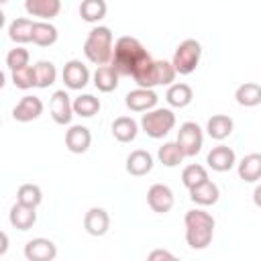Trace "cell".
Wrapping results in <instances>:
<instances>
[{
    "label": "cell",
    "instance_id": "obj_15",
    "mask_svg": "<svg viewBox=\"0 0 261 261\" xmlns=\"http://www.w3.org/2000/svg\"><path fill=\"white\" fill-rule=\"evenodd\" d=\"M90 143H92V133L82 124H73L65 133V147L71 153H86L90 149Z\"/></svg>",
    "mask_w": 261,
    "mask_h": 261
},
{
    "label": "cell",
    "instance_id": "obj_7",
    "mask_svg": "<svg viewBox=\"0 0 261 261\" xmlns=\"http://www.w3.org/2000/svg\"><path fill=\"white\" fill-rule=\"evenodd\" d=\"M49 110H51V118L57 124H69L71 122V116L75 114L73 112V102L69 100V94L65 90H57L51 96Z\"/></svg>",
    "mask_w": 261,
    "mask_h": 261
},
{
    "label": "cell",
    "instance_id": "obj_3",
    "mask_svg": "<svg viewBox=\"0 0 261 261\" xmlns=\"http://www.w3.org/2000/svg\"><path fill=\"white\" fill-rule=\"evenodd\" d=\"M112 33L108 27H94L88 33V39L84 43V55L88 57V61L96 63V65H106L112 61Z\"/></svg>",
    "mask_w": 261,
    "mask_h": 261
},
{
    "label": "cell",
    "instance_id": "obj_9",
    "mask_svg": "<svg viewBox=\"0 0 261 261\" xmlns=\"http://www.w3.org/2000/svg\"><path fill=\"white\" fill-rule=\"evenodd\" d=\"M157 100H159V96L153 92V88H137L126 94L124 104L133 112H149L157 106Z\"/></svg>",
    "mask_w": 261,
    "mask_h": 261
},
{
    "label": "cell",
    "instance_id": "obj_35",
    "mask_svg": "<svg viewBox=\"0 0 261 261\" xmlns=\"http://www.w3.org/2000/svg\"><path fill=\"white\" fill-rule=\"evenodd\" d=\"M206 179H208V171H206V167H202L198 163H192V165L184 167V171H181V181L188 190L196 188L198 184H202Z\"/></svg>",
    "mask_w": 261,
    "mask_h": 261
},
{
    "label": "cell",
    "instance_id": "obj_18",
    "mask_svg": "<svg viewBox=\"0 0 261 261\" xmlns=\"http://www.w3.org/2000/svg\"><path fill=\"white\" fill-rule=\"evenodd\" d=\"M8 218H10V224H12L14 228H18V230H29V228H33V224L37 222V212H35L33 206H27V204L16 202V204L10 208Z\"/></svg>",
    "mask_w": 261,
    "mask_h": 261
},
{
    "label": "cell",
    "instance_id": "obj_23",
    "mask_svg": "<svg viewBox=\"0 0 261 261\" xmlns=\"http://www.w3.org/2000/svg\"><path fill=\"white\" fill-rule=\"evenodd\" d=\"M137 133H139V124H137V120L130 118V116H118V118L112 122V135H114V139L120 141V143H130V141H135Z\"/></svg>",
    "mask_w": 261,
    "mask_h": 261
},
{
    "label": "cell",
    "instance_id": "obj_17",
    "mask_svg": "<svg viewBox=\"0 0 261 261\" xmlns=\"http://www.w3.org/2000/svg\"><path fill=\"white\" fill-rule=\"evenodd\" d=\"M153 169V155L145 149H137L126 157V171L135 177L147 175Z\"/></svg>",
    "mask_w": 261,
    "mask_h": 261
},
{
    "label": "cell",
    "instance_id": "obj_38",
    "mask_svg": "<svg viewBox=\"0 0 261 261\" xmlns=\"http://www.w3.org/2000/svg\"><path fill=\"white\" fill-rule=\"evenodd\" d=\"M159 259H167V261H173L175 257L169 253V251H163V249H155L149 253V261H159Z\"/></svg>",
    "mask_w": 261,
    "mask_h": 261
},
{
    "label": "cell",
    "instance_id": "obj_11",
    "mask_svg": "<svg viewBox=\"0 0 261 261\" xmlns=\"http://www.w3.org/2000/svg\"><path fill=\"white\" fill-rule=\"evenodd\" d=\"M24 257L29 261H53L57 257V247L49 239H33L24 245Z\"/></svg>",
    "mask_w": 261,
    "mask_h": 261
},
{
    "label": "cell",
    "instance_id": "obj_1",
    "mask_svg": "<svg viewBox=\"0 0 261 261\" xmlns=\"http://www.w3.org/2000/svg\"><path fill=\"white\" fill-rule=\"evenodd\" d=\"M147 59H151V55H149V51L143 47V43H141L139 39H135V37L124 35V37L116 39L114 51H112V61H110V63L114 65V69H116L120 75H130V77H133L135 69H137L143 61H147Z\"/></svg>",
    "mask_w": 261,
    "mask_h": 261
},
{
    "label": "cell",
    "instance_id": "obj_30",
    "mask_svg": "<svg viewBox=\"0 0 261 261\" xmlns=\"http://www.w3.org/2000/svg\"><path fill=\"white\" fill-rule=\"evenodd\" d=\"M157 157H159V161L165 165V167H175V165H179L181 161H184V151H181V147L177 145V141L175 143H163L161 147H159V151H157Z\"/></svg>",
    "mask_w": 261,
    "mask_h": 261
},
{
    "label": "cell",
    "instance_id": "obj_22",
    "mask_svg": "<svg viewBox=\"0 0 261 261\" xmlns=\"http://www.w3.org/2000/svg\"><path fill=\"white\" fill-rule=\"evenodd\" d=\"M239 177L243 181H257L261 179V153H249L239 163Z\"/></svg>",
    "mask_w": 261,
    "mask_h": 261
},
{
    "label": "cell",
    "instance_id": "obj_10",
    "mask_svg": "<svg viewBox=\"0 0 261 261\" xmlns=\"http://www.w3.org/2000/svg\"><path fill=\"white\" fill-rule=\"evenodd\" d=\"M63 82L69 90H82L90 82V71L80 59H71L63 65Z\"/></svg>",
    "mask_w": 261,
    "mask_h": 261
},
{
    "label": "cell",
    "instance_id": "obj_12",
    "mask_svg": "<svg viewBox=\"0 0 261 261\" xmlns=\"http://www.w3.org/2000/svg\"><path fill=\"white\" fill-rule=\"evenodd\" d=\"M43 114V102L37 96H22L12 110V118L18 122H31Z\"/></svg>",
    "mask_w": 261,
    "mask_h": 261
},
{
    "label": "cell",
    "instance_id": "obj_16",
    "mask_svg": "<svg viewBox=\"0 0 261 261\" xmlns=\"http://www.w3.org/2000/svg\"><path fill=\"white\" fill-rule=\"evenodd\" d=\"M24 10L41 20H51L61 10V0H24Z\"/></svg>",
    "mask_w": 261,
    "mask_h": 261
},
{
    "label": "cell",
    "instance_id": "obj_41",
    "mask_svg": "<svg viewBox=\"0 0 261 261\" xmlns=\"http://www.w3.org/2000/svg\"><path fill=\"white\" fill-rule=\"evenodd\" d=\"M0 2H2V4H6V2H8V0H0Z\"/></svg>",
    "mask_w": 261,
    "mask_h": 261
},
{
    "label": "cell",
    "instance_id": "obj_4",
    "mask_svg": "<svg viewBox=\"0 0 261 261\" xmlns=\"http://www.w3.org/2000/svg\"><path fill=\"white\" fill-rule=\"evenodd\" d=\"M200 57H202V45L196 39H186L177 45L171 63L179 75H190L198 67Z\"/></svg>",
    "mask_w": 261,
    "mask_h": 261
},
{
    "label": "cell",
    "instance_id": "obj_6",
    "mask_svg": "<svg viewBox=\"0 0 261 261\" xmlns=\"http://www.w3.org/2000/svg\"><path fill=\"white\" fill-rule=\"evenodd\" d=\"M202 143H204V135H202V128L196 124V122H184L177 130V145L181 147L184 155L186 157H194L200 153L202 149Z\"/></svg>",
    "mask_w": 261,
    "mask_h": 261
},
{
    "label": "cell",
    "instance_id": "obj_19",
    "mask_svg": "<svg viewBox=\"0 0 261 261\" xmlns=\"http://www.w3.org/2000/svg\"><path fill=\"white\" fill-rule=\"evenodd\" d=\"M118 77L120 73L114 69L112 63H106V65H98L96 71H94V86L100 90V92H112L118 88Z\"/></svg>",
    "mask_w": 261,
    "mask_h": 261
},
{
    "label": "cell",
    "instance_id": "obj_13",
    "mask_svg": "<svg viewBox=\"0 0 261 261\" xmlns=\"http://www.w3.org/2000/svg\"><path fill=\"white\" fill-rule=\"evenodd\" d=\"M84 228L92 237H104L110 228V216L104 208H90L84 216Z\"/></svg>",
    "mask_w": 261,
    "mask_h": 261
},
{
    "label": "cell",
    "instance_id": "obj_29",
    "mask_svg": "<svg viewBox=\"0 0 261 261\" xmlns=\"http://www.w3.org/2000/svg\"><path fill=\"white\" fill-rule=\"evenodd\" d=\"M80 16L86 22H98L106 16V2L104 0H82Z\"/></svg>",
    "mask_w": 261,
    "mask_h": 261
},
{
    "label": "cell",
    "instance_id": "obj_25",
    "mask_svg": "<svg viewBox=\"0 0 261 261\" xmlns=\"http://www.w3.org/2000/svg\"><path fill=\"white\" fill-rule=\"evenodd\" d=\"M57 29L49 20H37L33 24V43L39 47H51L57 41Z\"/></svg>",
    "mask_w": 261,
    "mask_h": 261
},
{
    "label": "cell",
    "instance_id": "obj_24",
    "mask_svg": "<svg viewBox=\"0 0 261 261\" xmlns=\"http://www.w3.org/2000/svg\"><path fill=\"white\" fill-rule=\"evenodd\" d=\"M234 98L241 106L245 108H253L257 104H261V86L255 84V82H245L237 88L234 92Z\"/></svg>",
    "mask_w": 261,
    "mask_h": 261
},
{
    "label": "cell",
    "instance_id": "obj_14",
    "mask_svg": "<svg viewBox=\"0 0 261 261\" xmlns=\"http://www.w3.org/2000/svg\"><path fill=\"white\" fill-rule=\"evenodd\" d=\"M206 163H208V167H212L214 171H228V169H232L234 167V163H237V155H234V151L230 149V147H226V145H218V147H212V151L208 153V157H206Z\"/></svg>",
    "mask_w": 261,
    "mask_h": 261
},
{
    "label": "cell",
    "instance_id": "obj_37",
    "mask_svg": "<svg viewBox=\"0 0 261 261\" xmlns=\"http://www.w3.org/2000/svg\"><path fill=\"white\" fill-rule=\"evenodd\" d=\"M29 51L24 49V47H14V49H10L8 51V55H6V65H8V69L10 71H14V69H18V67H24V65H29Z\"/></svg>",
    "mask_w": 261,
    "mask_h": 261
},
{
    "label": "cell",
    "instance_id": "obj_34",
    "mask_svg": "<svg viewBox=\"0 0 261 261\" xmlns=\"http://www.w3.org/2000/svg\"><path fill=\"white\" fill-rule=\"evenodd\" d=\"M12 84L18 90H29L37 86V75H35V65H24L12 71Z\"/></svg>",
    "mask_w": 261,
    "mask_h": 261
},
{
    "label": "cell",
    "instance_id": "obj_36",
    "mask_svg": "<svg viewBox=\"0 0 261 261\" xmlns=\"http://www.w3.org/2000/svg\"><path fill=\"white\" fill-rule=\"evenodd\" d=\"M155 67H157V86H169L177 75L171 61L159 59V61H155Z\"/></svg>",
    "mask_w": 261,
    "mask_h": 261
},
{
    "label": "cell",
    "instance_id": "obj_33",
    "mask_svg": "<svg viewBox=\"0 0 261 261\" xmlns=\"http://www.w3.org/2000/svg\"><path fill=\"white\" fill-rule=\"evenodd\" d=\"M35 75H37V88H49L57 80V69L51 61H39L35 63Z\"/></svg>",
    "mask_w": 261,
    "mask_h": 261
},
{
    "label": "cell",
    "instance_id": "obj_21",
    "mask_svg": "<svg viewBox=\"0 0 261 261\" xmlns=\"http://www.w3.org/2000/svg\"><path fill=\"white\" fill-rule=\"evenodd\" d=\"M232 128H234V122L226 114H214L212 118H208V124H206V130L214 141H224L226 137H230Z\"/></svg>",
    "mask_w": 261,
    "mask_h": 261
},
{
    "label": "cell",
    "instance_id": "obj_2",
    "mask_svg": "<svg viewBox=\"0 0 261 261\" xmlns=\"http://www.w3.org/2000/svg\"><path fill=\"white\" fill-rule=\"evenodd\" d=\"M186 241L192 249H206L214 237V218L206 210H188L184 216Z\"/></svg>",
    "mask_w": 261,
    "mask_h": 261
},
{
    "label": "cell",
    "instance_id": "obj_5",
    "mask_svg": "<svg viewBox=\"0 0 261 261\" xmlns=\"http://www.w3.org/2000/svg\"><path fill=\"white\" fill-rule=\"evenodd\" d=\"M141 126L151 139H163L175 126V114L169 108H153L143 114Z\"/></svg>",
    "mask_w": 261,
    "mask_h": 261
},
{
    "label": "cell",
    "instance_id": "obj_39",
    "mask_svg": "<svg viewBox=\"0 0 261 261\" xmlns=\"http://www.w3.org/2000/svg\"><path fill=\"white\" fill-rule=\"evenodd\" d=\"M253 202H255V206H257V208H261V184L253 190Z\"/></svg>",
    "mask_w": 261,
    "mask_h": 261
},
{
    "label": "cell",
    "instance_id": "obj_28",
    "mask_svg": "<svg viewBox=\"0 0 261 261\" xmlns=\"http://www.w3.org/2000/svg\"><path fill=\"white\" fill-rule=\"evenodd\" d=\"M133 80L139 84V88H155L157 86V67H155V59H147L143 61L135 73H133Z\"/></svg>",
    "mask_w": 261,
    "mask_h": 261
},
{
    "label": "cell",
    "instance_id": "obj_26",
    "mask_svg": "<svg viewBox=\"0 0 261 261\" xmlns=\"http://www.w3.org/2000/svg\"><path fill=\"white\" fill-rule=\"evenodd\" d=\"M33 20L31 18H14L8 27V37L10 41L18 43V45H24L29 41H33Z\"/></svg>",
    "mask_w": 261,
    "mask_h": 261
},
{
    "label": "cell",
    "instance_id": "obj_40",
    "mask_svg": "<svg viewBox=\"0 0 261 261\" xmlns=\"http://www.w3.org/2000/svg\"><path fill=\"white\" fill-rule=\"evenodd\" d=\"M0 239H2V245H0V255H4V253H6V249H8V237H6V232H2V234H0Z\"/></svg>",
    "mask_w": 261,
    "mask_h": 261
},
{
    "label": "cell",
    "instance_id": "obj_32",
    "mask_svg": "<svg viewBox=\"0 0 261 261\" xmlns=\"http://www.w3.org/2000/svg\"><path fill=\"white\" fill-rule=\"evenodd\" d=\"M16 202L37 208V206L43 202V192H41V188L35 186V184H22V186L18 188V192H16Z\"/></svg>",
    "mask_w": 261,
    "mask_h": 261
},
{
    "label": "cell",
    "instance_id": "obj_27",
    "mask_svg": "<svg viewBox=\"0 0 261 261\" xmlns=\"http://www.w3.org/2000/svg\"><path fill=\"white\" fill-rule=\"evenodd\" d=\"M194 98V92L188 84H171L167 94H165V100L169 106L173 108H186Z\"/></svg>",
    "mask_w": 261,
    "mask_h": 261
},
{
    "label": "cell",
    "instance_id": "obj_8",
    "mask_svg": "<svg viewBox=\"0 0 261 261\" xmlns=\"http://www.w3.org/2000/svg\"><path fill=\"white\" fill-rule=\"evenodd\" d=\"M147 204L153 212L165 214L173 208V192L165 184H153L147 192Z\"/></svg>",
    "mask_w": 261,
    "mask_h": 261
},
{
    "label": "cell",
    "instance_id": "obj_20",
    "mask_svg": "<svg viewBox=\"0 0 261 261\" xmlns=\"http://www.w3.org/2000/svg\"><path fill=\"white\" fill-rule=\"evenodd\" d=\"M218 196H220L218 186L214 181H210V179H206V181H202V184H198L196 188L190 190V200L196 202V204H200V206H212V204H216L218 202Z\"/></svg>",
    "mask_w": 261,
    "mask_h": 261
},
{
    "label": "cell",
    "instance_id": "obj_31",
    "mask_svg": "<svg viewBox=\"0 0 261 261\" xmlns=\"http://www.w3.org/2000/svg\"><path fill=\"white\" fill-rule=\"evenodd\" d=\"M73 112L77 116H84V118H90L94 114L100 112V100L92 94H82L73 100Z\"/></svg>",
    "mask_w": 261,
    "mask_h": 261
}]
</instances>
